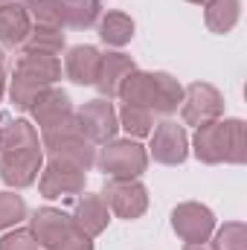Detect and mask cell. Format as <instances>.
Here are the masks:
<instances>
[{"mask_svg": "<svg viewBox=\"0 0 247 250\" xmlns=\"http://www.w3.org/2000/svg\"><path fill=\"white\" fill-rule=\"evenodd\" d=\"M192 151L201 163H245L247 160V125L245 120H212L198 125L192 137Z\"/></svg>", "mask_w": 247, "mask_h": 250, "instance_id": "obj_1", "label": "cell"}, {"mask_svg": "<svg viewBox=\"0 0 247 250\" xmlns=\"http://www.w3.org/2000/svg\"><path fill=\"white\" fill-rule=\"evenodd\" d=\"M120 99L123 105H137L145 108L151 114L160 117H172L181 108L184 99V87L175 76L169 73H145V70H134L120 87Z\"/></svg>", "mask_w": 247, "mask_h": 250, "instance_id": "obj_2", "label": "cell"}, {"mask_svg": "<svg viewBox=\"0 0 247 250\" xmlns=\"http://www.w3.org/2000/svg\"><path fill=\"white\" fill-rule=\"evenodd\" d=\"M62 79V62L59 56H38V53H21L15 62V73L9 82V99L18 111H29L35 99L56 87Z\"/></svg>", "mask_w": 247, "mask_h": 250, "instance_id": "obj_3", "label": "cell"}, {"mask_svg": "<svg viewBox=\"0 0 247 250\" xmlns=\"http://www.w3.org/2000/svg\"><path fill=\"white\" fill-rule=\"evenodd\" d=\"M96 166L105 172V178H140L148 169V151L140 146V140L131 137L111 140L96 154Z\"/></svg>", "mask_w": 247, "mask_h": 250, "instance_id": "obj_4", "label": "cell"}, {"mask_svg": "<svg viewBox=\"0 0 247 250\" xmlns=\"http://www.w3.org/2000/svg\"><path fill=\"white\" fill-rule=\"evenodd\" d=\"M41 148L47 151V160H62V163L79 166L84 172H90L96 166V148L90 140L82 137L79 125H70L59 134L41 137Z\"/></svg>", "mask_w": 247, "mask_h": 250, "instance_id": "obj_5", "label": "cell"}, {"mask_svg": "<svg viewBox=\"0 0 247 250\" xmlns=\"http://www.w3.org/2000/svg\"><path fill=\"white\" fill-rule=\"evenodd\" d=\"M76 125L82 131L84 140H90L93 146H105L111 140H117L120 131V117L111 99H90L76 111Z\"/></svg>", "mask_w": 247, "mask_h": 250, "instance_id": "obj_6", "label": "cell"}, {"mask_svg": "<svg viewBox=\"0 0 247 250\" xmlns=\"http://www.w3.org/2000/svg\"><path fill=\"white\" fill-rule=\"evenodd\" d=\"M29 114H32L35 125H38V134H41V137L59 134L64 128L76 125V108H73L67 90H62V87L44 90V93L35 99V105L29 108Z\"/></svg>", "mask_w": 247, "mask_h": 250, "instance_id": "obj_7", "label": "cell"}, {"mask_svg": "<svg viewBox=\"0 0 247 250\" xmlns=\"http://www.w3.org/2000/svg\"><path fill=\"white\" fill-rule=\"evenodd\" d=\"M102 198H105L108 209L125 221H134L148 209V189L137 178H108Z\"/></svg>", "mask_w": 247, "mask_h": 250, "instance_id": "obj_8", "label": "cell"}, {"mask_svg": "<svg viewBox=\"0 0 247 250\" xmlns=\"http://www.w3.org/2000/svg\"><path fill=\"white\" fill-rule=\"evenodd\" d=\"M224 114V96L218 87L206 84V82H192L184 87V99H181V120L186 125H204L212 123Z\"/></svg>", "mask_w": 247, "mask_h": 250, "instance_id": "obj_9", "label": "cell"}, {"mask_svg": "<svg viewBox=\"0 0 247 250\" xmlns=\"http://www.w3.org/2000/svg\"><path fill=\"white\" fill-rule=\"evenodd\" d=\"M44 169V148L29 146L21 151H6L0 154V181L12 189H26L38 181Z\"/></svg>", "mask_w": 247, "mask_h": 250, "instance_id": "obj_10", "label": "cell"}, {"mask_svg": "<svg viewBox=\"0 0 247 250\" xmlns=\"http://www.w3.org/2000/svg\"><path fill=\"white\" fill-rule=\"evenodd\" d=\"M172 230L184 239L186 245H201L209 242L215 233V215L206 204L198 201H184L172 209Z\"/></svg>", "mask_w": 247, "mask_h": 250, "instance_id": "obj_11", "label": "cell"}, {"mask_svg": "<svg viewBox=\"0 0 247 250\" xmlns=\"http://www.w3.org/2000/svg\"><path fill=\"white\" fill-rule=\"evenodd\" d=\"M87 187V172L79 166H70L62 160H47V166L38 175V192L44 198H73L82 195Z\"/></svg>", "mask_w": 247, "mask_h": 250, "instance_id": "obj_12", "label": "cell"}, {"mask_svg": "<svg viewBox=\"0 0 247 250\" xmlns=\"http://www.w3.org/2000/svg\"><path fill=\"white\" fill-rule=\"evenodd\" d=\"M148 137H151L148 154L154 157V163H163V166H181L186 157H189V137H186L184 125L166 120V123L154 125V131H151Z\"/></svg>", "mask_w": 247, "mask_h": 250, "instance_id": "obj_13", "label": "cell"}, {"mask_svg": "<svg viewBox=\"0 0 247 250\" xmlns=\"http://www.w3.org/2000/svg\"><path fill=\"white\" fill-rule=\"evenodd\" d=\"M29 221H32L29 230H32L35 242L41 245V250H56L64 242V236L73 230V215L59 207H41V209H35V215Z\"/></svg>", "mask_w": 247, "mask_h": 250, "instance_id": "obj_14", "label": "cell"}, {"mask_svg": "<svg viewBox=\"0 0 247 250\" xmlns=\"http://www.w3.org/2000/svg\"><path fill=\"white\" fill-rule=\"evenodd\" d=\"M134 70H137V64H134L131 56H125V53H105L99 59V70H96L93 87L102 93V99H117L123 82Z\"/></svg>", "mask_w": 247, "mask_h": 250, "instance_id": "obj_15", "label": "cell"}, {"mask_svg": "<svg viewBox=\"0 0 247 250\" xmlns=\"http://www.w3.org/2000/svg\"><path fill=\"white\" fill-rule=\"evenodd\" d=\"M108 221H111V209H108V204H105L102 195L84 192V195L76 201V207H73V224H76L82 233H87L90 239H96V236L108 227Z\"/></svg>", "mask_w": 247, "mask_h": 250, "instance_id": "obj_16", "label": "cell"}, {"mask_svg": "<svg viewBox=\"0 0 247 250\" xmlns=\"http://www.w3.org/2000/svg\"><path fill=\"white\" fill-rule=\"evenodd\" d=\"M29 29H32V18H29L23 3L12 0V3L0 6V47L21 50V44L26 41Z\"/></svg>", "mask_w": 247, "mask_h": 250, "instance_id": "obj_17", "label": "cell"}, {"mask_svg": "<svg viewBox=\"0 0 247 250\" xmlns=\"http://www.w3.org/2000/svg\"><path fill=\"white\" fill-rule=\"evenodd\" d=\"M99 59H102V53H99L96 47H87V44L70 47V50H67V59H64V76H67L73 84L87 87V84L96 82Z\"/></svg>", "mask_w": 247, "mask_h": 250, "instance_id": "obj_18", "label": "cell"}, {"mask_svg": "<svg viewBox=\"0 0 247 250\" xmlns=\"http://www.w3.org/2000/svg\"><path fill=\"white\" fill-rule=\"evenodd\" d=\"M64 29H90L102 18V3L99 0H59Z\"/></svg>", "mask_w": 247, "mask_h": 250, "instance_id": "obj_19", "label": "cell"}, {"mask_svg": "<svg viewBox=\"0 0 247 250\" xmlns=\"http://www.w3.org/2000/svg\"><path fill=\"white\" fill-rule=\"evenodd\" d=\"M242 18V0H206L204 3V23L215 35L233 32Z\"/></svg>", "mask_w": 247, "mask_h": 250, "instance_id": "obj_20", "label": "cell"}, {"mask_svg": "<svg viewBox=\"0 0 247 250\" xmlns=\"http://www.w3.org/2000/svg\"><path fill=\"white\" fill-rule=\"evenodd\" d=\"M64 47H67V41H64V29L32 23V29H29V35H26V41L21 44V53H38V56H62Z\"/></svg>", "mask_w": 247, "mask_h": 250, "instance_id": "obj_21", "label": "cell"}, {"mask_svg": "<svg viewBox=\"0 0 247 250\" xmlns=\"http://www.w3.org/2000/svg\"><path fill=\"white\" fill-rule=\"evenodd\" d=\"M96 26H99V38L108 47H117V50L125 47V44H131V38H134V21L125 12H108V15H102Z\"/></svg>", "mask_w": 247, "mask_h": 250, "instance_id": "obj_22", "label": "cell"}, {"mask_svg": "<svg viewBox=\"0 0 247 250\" xmlns=\"http://www.w3.org/2000/svg\"><path fill=\"white\" fill-rule=\"evenodd\" d=\"M117 117H120V128H123L131 140H143V137H148V134L154 131V114L145 111V108L123 105V108L117 111Z\"/></svg>", "mask_w": 247, "mask_h": 250, "instance_id": "obj_23", "label": "cell"}, {"mask_svg": "<svg viewBox=\"0 0 247 250\" xmlns=\"http://www.w3.org/2000/svg\"><path fill=\"white\" fill-rule=\"evenodd\" d=\"M26 201L21 195H15L12 189L9 192H0V230H9L15 224H21L26 218Z\"/></svg>", "mask_w": 247, "mask_h": 250, "instance_id": "obj_24", "label": "cell"}, {"mask_svg": "<svg viewBox=\"0 0 247 250\" xmlns=\"http://www.w3.org/2000/svg\"><path fill=\"white\" fill-rule=\"evenodd\" d=\"M212 250H247V227L242 221H227L215 230Z\"/></svg>", "mask_w": 247, "mask_h": 250, "instance_id": "obj_25", "label": "cell"}, {"mask_svg": "<svg viewBox=\"0 0 247 250\" xmlns=\"http://www.w3.org/2000/svg\"><path fill=\"white\" fill-rule=\"evenodd\" d=\"M23 6H26L32 23L64 29L62 26V12H59V0H23Z\"/></svg>", "mask_w": 247, "mask_h": 250, "instance_id": "obj_26", "label": "cell"}, {"mask_svg": "<svg viewBox=\"0 0 247 250\" xmlns=\"http://www.w3.org/2000/svg\"><path fill=\"white\" fill-rule=\"evenodd\" d=\"M0 250H41V245L35 242L29 227H21V230H12L0 239Z\"/></svg>", "mask_w": 247, "mask_h": 250, "instance_id": "obj_27", "label": "cell"}, {"mask_svg": "<svg viewBox=\"0 0 247 250\" xmlns=\"http://www.w3.org/2000/svg\"><path fill=\"white\" fill-rule=\"evenodd\" d=\"M56 250H93V239H90L87 233H82V230L73 224V230L64 236V242Z\"/></svg>", "mask_w": 247, "mask_h": 250, "instance_id": "obj_28", "label": "cell"}, {"mask_svg": "<svg viewBox=\"0 0 247 250\" xmlns=\"http://www.w3.org/2000/svg\"><path fill=\"white\" fill-rule=\"evenodd\" d=\"M184 250H212V245L201 242V245H184Z\"/></svg>", "mask_w": 247, "mask_h": 250, "instance_id": "obj_29", "label": "cell"}, {"mask_svg": "<svg viewBox=\"0 0 247 250\" xmlns=\"http://www.w3.org/2000/svg\"><path fill=\"white\" fill-rule=\"evenodd\" d=\"M3 93H6V73H3V67H0V99H3Z\"/></svg>", "mask_w": 247, "mask_h": 250, "instance_id": "obj_30", "label": "cell"}, {"mask_svg": "<svg viewBox=\"0 0 247 250\" xmlns=\"http://www.w3.org/2000/svg\"><path fill=\"white\" fill-rule=\"evenodd\" d=\"M186 3H195V6H204L206 0H186Z\"/></svg>", "mask_w": 247, "mask_h": 250, "instance_id": "obj_31", "label": "cell"}, {"mask_svg": "<svg viewBox=\"0 0 247 250\" xmlns=\"http://www.w3.org/2000/svg\"><path fill=\"white\" fill-rule=\"evenodd\" d=\"M0 67H3V50H0Z\"/></svg>", "mask_w": 247, "mask_h": 250, "instance_id": "obj_32", "label": "cell"}, {"mask_svg": "<svg viewBox=\"0 0 247 250\" xmlns=\"http://www.w3.org/2000/svg\"><path fill=\"white\" fill-rule=\"evenodd\" d=\"M3 3H12V0H0V6H3Z\"/></svg>", "mask_w": 247, "mask_h": 250, "instance_id": "obj_33", "label": "cell"}]
</instances>
